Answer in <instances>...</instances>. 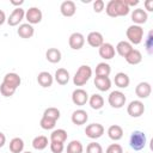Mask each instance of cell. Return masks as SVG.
<instances>
[{
	"instance_id": "1",
	"label": "cell",
	"mask_w": 153,
	"mask_h": 153,
	"mask_svg": "<svg viewBox=\"0 0 153 153\" xmlns=\"http://www.w3.org/2000/svg\"><path fill=\"white\" fill-rule=\"evenodd\" d=\"M105 12L109 17L116 18V17H124L129 14L130 8L126 5L124 0H110L105 5Z\"/></svg>"
},
{
	"instance_id": "2",
	"label": "cell",
	"mask_w": 153,
	"mask_h": 153,
	"mask_svg": "<svg viewBox=\"0 0 153 153\" xmlns=\"http://www.w3.org/2000/svg\"><path fill=\"white\" fill-rule=\"evenodd\" d=\"M92 76V68L87 65H81L73 76V84L75 86H84Z\"/></svg>"
},
{
	"instance_id": "3",
	"label": "cell",
	"mask_w": 153,
	"mask_h": 153,
	"mask_svg": "<svg viewBox=\"0 0 153 153\" xmlns=\"http://www.w3.org/2000/svg\"><path fill=\"white\" fill-rule=\"evenodd\" d=\"M126 36L128 38V42L133 45H137L142 42L143 39V29L141 25H130L128 26V29L126 30Z\"/></svg>"
},
{
	"instance_id": "4",
	"label": "cell",
	"mask_w": 153,
	"mask_h": 153,
	"mask_svg": "<svg viewBox=\"0 0 153 153\" xmlns=\"http://www.w3.org/2000/svg\"><path fill=\"white\" fill-rule=\"evenodd\" d=\"M146 142H147V139H146V135H145L143 131H141V130H134L130 134L129 146L134 151H141L146 146Z\"/></svg>"
},
{
	"instance_id": "5",
	"label": "cell",
	"mask_w": 153,
	"mask_h": 153,
	"mask_svg": "<svg viewBox=\"0 0 153 153\" xmlns=\"http://www.w3.org/2000/svg\"><path fill=\"white\" fill-rule=\"evenodd\" d=\"M108 102L110 104V106L115 108V109H121L126 105V102H127V98H126V94L122 92V91H112L110 92L109 97H108Z\"/></svg>"
},
{
	"instance_id": "6",
	"label": "cell",
	"mask_w": 153,
	"mask_h": 153,
	"mask_svg": "<svg viewBox=\"0 0 153 153\" xmlns=\"http://www.w3.org/2000/svg\"><path fill=\"white\" fill-rule=\"evenodd\" d=\"M104 131H105V129H104V127L100 123H91V124H87L86 128H85L86 136L92 139V140L102 137Z\"/></svg>"
},
{
	"instance_id": "7",
	"label": "cell",
	"mask_w": 153,
	"mask_h": 153,
	"mask_svg": "<svg viewBox=\"0 0 153 153\" xmlns=\"http://www.w3.org/2000/svg\"><path fill=\"white\" fill-rule=\"evenodd\" d=\"M42 18H43V13H42V11H41L38 7H36V6H32V7H30L29 10L25 11V19H26L27 23L31 24V25L41 23Z\"/></svg>"
},
{
	"instance_id": "8",
	"label": "cell",
	"mask_w": 153,
	"mask_h": 153,
	"mask_svg": "<svg viewBox=\"0 0 153 153\" xmlns=\"http://www.w3.org/2000/svg\"><path fill=\"white\" fill-rule=\"evenodd\" d=\"M127 112L131 117H140L145 112V105L141 100H131L127 106Z\"/></svg>"
},
{
	"instance_id": "9",
	"label": "cell",
	"mask_w": 153,
	"mask_h": 153,
	"mask_svg": "<svg viewBox=\"0 0 153 153\" xmlns=\"http://www.w3.org/2000/svg\"><path fill=\"white\" fill-rule=\"evenodd\" d=\"M24 18H25V11L22 7H16L10 14V17L6 19V22L10 26H17L20 24V22Z\"/></svg>"
},
{
	"instance_id": "10",
	"label": "cell",
	"mask_w": 153,
	"mask_h": 153,
	"mask_svg": "<svg viewBox=\"0 0 153 153\" xmlns=\"http://www.w3.org/2000/svg\"><path fill=\"white\" fill-rule=\"evenodd\" d=\"M72 102L78 106H82L88 102V93L84 88H75L72 92Z\"/></svg>"
},
{
	"instance_id": "11",
	"label": "cell",
	"mask_w": 153,
	"mask_h": 153,
	"mask_svg": "<svg viewBox=\"0 0 153 153\" xmlns=\"http://www.w3.org/2000/svg\"><path fill=\"white\" fill-rule=\"evenodd\" d=\"M68 44L73 50H79L85 44V37L80 32H73L68 38Z\"/></svg>"
},
{
	"instance_id": "12",
	"label": "cell",
	"mask_w": 153,
	"mask_h": 153,
	"mask_svg": "<svg viewBox=\"0 0 153 153\" xmlns=\"http://www.w3.org/2000/svg\"><path fill=\"white\" fill-rule=\"evenodd\" d=\"M98 53H99V56L104 60H111L115 57V47L111 44V43H108V42H104L99 48H98Z\"/></svg>"
},
{
	"instance_id": "13",
	"label": "cell",
	"mask_w": 153,
	"mask_h": 153,
	"mask_svg": "<svg viewBox=\"0 0 153 153\" xmlns=\"http://www.w3.org/2000/svg\"><path fill=\"white\" fill-rule=\"evenodd\" d=\"M151 92H152V87H151V84L147 82V81H141L135 87V94L140 99L148 98L149 94H151Z\"/></svg>"
},
{
	"instance_id": "14",
	"label": "cell",
	"mask_w": 153,
	"mask_h": 153,
	"mask_svg": "<svg viewBox=\"0 0 153 153\" xmlns=\"http://www.w3.org/2000/svg\"><path fill=\"white\" fill-rule=\"evenodd\" d=\"M60 12L63 17H73L76 12V5L72 0H66L60 5Z\"/></svg>"
},
{
	"instance_id": "15",
	"label": "cell",
	"mask_w": 153,
	"mask_h": 153,
	"mask_svg": "<svg viewBox=\"0 0 153 153\" xmlns=\"http://www.w3.org/2000/svg\"><path fill=\"white\" fill-rule=\"evenodd\" d=\"M130 17H131V20H133V23L135 25L145 24L147 22V19H148L147 12L145 10H142V8H135V10H133Z\"/></svg>"
},
{
	"instance_id": "16",
	"label": "cell",
	"mask_w": 153,
	"mask_h": 153,
	"mask_svg": "<svg viewBox=\"0 0 153 153\" xmlns=\"http://www.w3.org/2000/svg\"><path fill=\"white\" fill-rule=\"evenodd\" d=\"M71 120L75 126H82V124H85L87 122L88 114L82 109H78V110L73 111V114L71 116Z\"/></svg>"
},
{
	"instance_id": "17",
	"label": "cell",
	"mask_w": 153,
	"mask_h": 153,
	"mask_svg": "<svg viewBox=\"0 0 153 153\" xmlns=\"http://www.w3.org/2000/svg\"><path fill=\"white\" fill-rule=\"evenodd\" d=\"M86 41L87 43L93 47V48H99L103 43H104V38H103V35L98 31H91L87 37H86Z\"/></svg>"
},
{
	"instance_id": "18",
	"label": "cell",
	"mask_w": 153,
	"mask_h": 153,
	"mask_svg": "<svg viewBox=\"0 0 153 153\" xmlns=\"http://www.w3.org/2000/svg\"><path fill=\"white\" fill-rule=\"evenodd\" d=\"M2 82L6 84V85H8V86H12V87H14L17 90L20 86V84H22V79H20L19 74H17L14 72H11V73L5 74Z\"/></svg>"
},
{
	"instance_id": "19",
	"label": "cell",
	"mask_w": 153,
	"mask_h": 153,
	"mask_svg": "<svg viewBox=\"0 0 153 153\" xmlns=\"http://www.w3.org/2000/svg\"><path fill=\"white\" fill-rule=\"evenodd\" d=\"M17 33L19 35V37L22 38H31L35 33V29L31 24L29 23H24V24H20L17 29Z\"/></svg>"
},
{
	"instance_id": "20",
	"label": "cell",
	"mask_w": 153,
	"mask_h": 153,
	"mask_svg": "<svg viewBox=\"0 0 153 153\" xmlns=\"http://www.w3.org/2000/svg\"><path fill=\"white\" fill-rule=\"evenodd\" d=\"M37 82H38L42 87H44V88L50 87V86L53 85V82H54V76H53L49 72L43 71V72L38 73V75H37Z\"/></svg>"
},
{
	"instance_id": "21",
	"label": "cell",
	"mask_w": 153,
	"mask_h": 153,
	"mask_svg": "<svg viewBox=\"0 0 153 153\" xmlns=\"http://www.w3.org/2000/svg\"><path fill=\"white\" fill-rule=\"evenodd\" d=\"M94 86L102 92L109 91L111 87V80L109 76H96L94 78Z\"/></svg>"
},
{
	"instance_id": "22",
	"label": "cell",
	"mask_w": 153,
	"mask_h": 153,
	"mask_svg": "<svg viewBox=\"0 0 153 153\" xmlns=\"http://www.w3.org/2000/svg\"><path fill=\"white\" fill-rule=\"evenodd\" d=\"M69 72L65 68H59L56 69L55 72V75H54V80L59 84V85H67L68 81H69Z\"/></svg>"
},
{
	"instance_id": "23",
	"label": "cell",
	"mask_w": 153,
	"mask_h": 153,
	"mask_svg": "<svg viewBox=\"0 0 153 153\" xmlns=\"http://www.w3.org/2000/svg\"><path fill=\"white\" fill-rule=\"evenodd\" d=\"M131 49H134V48H133V45H131L128 41H120V42L117 43L116 48H115V51H116L120 56L126 57V56L131 51Z\"/></svg>"
},
{
	"instance_id": "24",
	"label": "cell",
	"mask_w": 153,
	"mask_h": 153,
	"mask_svg": "<svg viewBox=\"0 0 153 153\" xmlns=\"http://www.w3.org/2000/svg\"><path fill=\"white\" fill-rule=\"evenodd\" d=\"M108 136L114 140V141H118L123 137V128L118 124H112L108 128Z\"/></svg>"
},
{
	"instance_id": "25",
	"label": "cell",
	"mask_w": 153,
	"mask_h": 153,
	"mask_svg": "<svg viewBox=\"0 0 153 153\" xmlns=\"http://www.w3.org/2000/svg\"><path fill=\"white\" fill-rule=\"evenodd\" d=\"M114 82H115V85H116L117 87H120V88H126V87L129 86L130 79H129V76H128L126 73L118 72V73L115 75V78H114Z\"/></svg>"
},
{
	"instance_id": "26",
	"label": "cell",
	"mask_w": 153,
	"mask_h": 153,
	"mask_svg": "<svg viewBox=\"0 0 153 153\" xmlns=\"http://www.w3.org/2000/svg\"><path fill=\"white\" fill-rule=\"evenodd\" d=\"M61 51L57 48H49L45 51V59L50 62V63H59L61 61Z\"/></svg>"
},
{
	"instance_id": "27",
	"label": "cell",
	"mask_w": 153,
	"mask_h": 153,
	"mask_svg": "<svg viewBox=\"0 0 153 153\" xmlns=\"http://www.w3.org/2000/svg\"><path fill=\"white\" fill-rule=\"evenodd\" d=\"M124 59H126V61H127L129 65L135 66V65H139V63L142 61V54H141V51L137 50V49H131V51H130Z\"/></svg>"
},
{
	"instance_id": "28",
	"label": "cell",
	"mask_w": 153,
	"mask_h": 153,
	"mask_svg": "<svg viewBox=\"0 0 153 153\" xmlns=\"http://www.w3.org/2000/svg\"><path fill=\"white\" fill-rule=\"evenodd\" d=\"M88 104H90V106L93 110H99L104 105V98L100 94L94 93V94H92V96L88 97Z\"/></svg>"
},
{
	"instance_id": "29",
	"label": "cell",
	"mask_w": 153,
	"mask_h": 153,
	"mask_svg": "<svg viewBox=\"0 0 153 153\" xmlns=\"http://www.w3.org/2000/svg\"><path fill=\"white\" fill-rule=\"evenodd\" d=\"M67 136H68V134H67V131L65 129H55L50 134V141L65 143L66 140H67Z\"/></svg>"
},
{
	"instance_id": "30",
	"label": "cell",
	"mask_w": 153,
	"mask_h": 153,
	"mask_svg": "<svg viewBox=\"0 0 153 153\" xmlns=\"http://www.w3.org/2000/svg\"><path fill=\"white\" fill-rule=\"evenodd\" d=\"M48 143H49L48 137L44 135H38V136L33 137V140H32V147L37 151H42V149L47 148Z\"/></svg>"
},
{
	"instance_id": "31",
	"label": "cell",
	"mask_w": 153,
	"mask_h": 153,
	"mask_svg": "<svg viewBox=\"0 0 153 153\" xmlns=\"http://www.w3.org/2000/svg\"><path fill=\"white\" fill-rule=\"evenodd\" d=\"M96 76H109L111 73V67L106 62H99L96 66Z\"/></svg>"
},
{
	"instance_id": "32",
	"label": "cell",
	"mask_w": 153,
	"mask_h": 153,
	"mask_svg": "<svg viewBox=\"0 0 153 153\" xmlns=\"http://www.w3.org/2000/svg\"><path fill=\"white\" fill-rule=\"evenodd\" d=\"M24 149V141L20 137H13L10 141V151L12 153H22Z\"/></svg>"
},
{
	"instance_id": "33",
	"label": "cell",
	"mask_w": 153,
	"mask_h": 153,
	"mask_svg": "<svg viewBox=\"0 0 153 153\" xmlns=\"http://www.w3.org/2000/svg\"><path fill=\"white\" fill-rule=\"evenodd\" d=\"M67 153H82L84 152V146L79 140H72L66 148Z\"/></svg>"
},
{
	"instance_id": "34",
	"label": "cell",
	"mask_w": 153,
	"mask_h": 153,
	"mask_svg": "<svg viewBox=\"0 0 153 153\" xmlns=\"http://www.w3.org/2000/svg\"><path fill=\"white\" fill-rule=\"evenodd\" d=\"M55 124H56V121H54L51 118H48L45 116H42V118L39 121V126L44 130H51V129H54L55 128Z\"/></svg>"
},
{
	"instance_id": "35",
	"label": "cell",
	"mask_w": 153,
	"mask_h": 153,
	"mask_svg": "<svg viewBox=\"0 0 153 153\" xmlns=\"http://www.w3.org/2000/svg\"><path fill=\"white\" fill-rule=\"evenodd\" d=\"M43 116L48 117V118H51L54 121H57L60 118V110L57 108H54V106H50V108H47L43 112Z\"/></svg>"
},
{
	"instance_id": "36",
	"label": "cell",
	"mask_w": 153,
	"mask_h": 153,
	"mask_svg": "<svg viewBox=\"0 0 153 153\" xmlns=\"http://www.w3.org/2000/svg\"><path fill=\"white\" fill-rule=\"evenodd\" d=\"M14 92H16V88H14V87L8 86V85L1 82V85H0V93H1L4 97H12V96L14 94Z\"/></svg>"
},
{
	"instance_id": "37",
	"label": "cell",
	"mask_w": 153,
	"mask_h": 153,
	"mask_svg": "<svg viewBox=\"0 0 153 153\" xmlns=\"http://www.w3.org/2000/svg\"><path fill=\"white\" fill-rule=\"evenodd\" d=\"M86 153H103V147L96 141L90 142L86 147Z\"/></svg>"
},
{
	"instance_id": "38",
	"label": "cell",
	"mask_w": 153,
	"mask_h": 153,
	"mask_svg": "<svg viewBox=\"0 0 153 153\" xmlns=\"http://www.w3.org/2000/svg\"><path fill=\"white\" fill-rule=\"evenodd\" d=\"M145 48L148 54L153 53V32L152 31H149L147 37L145 38Z\"/></svg>"
},
{
	"instance_id": "39",
	"label": "cell",
	"mask_w": 153,
	"mask_h": 153,
	"mask_svg": "<svg viewBox=\"0 0 153 153\" xmlns=\"http://www.w3.org/2000/svg\"><path fill=\"white\" fill-rule=\"evenodd\" d=\"M65 149V145L62 142H55L50 141V151L53 153H62Z\"/></svg>"
},
{
	"instance_id": "40",
	"label": "cell",
	"mask_w": 153,
	"mask_h": 153,
	"mask_svg": "<svg viewBox=\"0 0 153 153\" xmlns=\"http://www.w3.org/2000/svg\"><path fill=\"white\" fill-rule=\"evenodd\" d=\"M105 153H123V148H122V146L118 145V143H111V145L106 148Z\"/></svg>"
},
{
	"instance_id": "41",
	"label": "cell",
	"mask_w": 153,
	"mask_h": 153,
	"mask_svg": "<svg viewBox=\"0 0 153 153\" xmlns=\"http://www.w3.org/2000/svg\"><path fill=\"white\" fill-rule=\"evenodd\" d=\"M105 8V2L103 0H96L93 2V11L96 13H100Z\"/></svg>"
},
{
	"instance_id": "42",
	"label": "cell",
	"mask_w": 153,
	"mask_h": 153,
	"mask_svg": "<svg viewBox=\"0 0 153 153\" xmlns=\"http://www.w3.org/2000/svg\"><path fill=\"white\" fill-rule=\"evenodd\" d=\"M143 5H145V7H146L147 11H149V12L153 11V0H147V1H145Z\"/></svg>"
},
{
	"instance_id": "43",
	"label": "cell",
	"mask_w": 153,
	"mask_h": 153,
	"mask_svg": "<svg viewBox=\"0 0 153 153\" xmlns=\"http://www.w3.org/2000/svg\"><path fill=\"white\" fill-rule=\"evenodd\" d=\"M124 2H126V5L130 8L131 6H136V5H139V0H131V1H129V0H124Z\"/></svg>"
},
{
	"instance_id": "44",
	"label": "cell",
	"mask_w": 153,
	"mask_h": 153,
	"mask_svg": "<svg viewBox=\"0 0 153 153\" xmlns=\"http://www.w3.org/2000/svg\"><path fill=\"white\" fill-rule=\"evenodd\" d=\"M6 143V136H5V134L4 133H1L0 131V148L1 147H4V145Z\"/></svg>"
},
{
	"instance_id": "45",
	"label": "cell",
	"mask_w": 153,
	"mask_h": 153,
	"mask_svg": "<svg viewBox=\"0 0 153 153\" xmlns=\"http://www.w3.org/2000/svg\"><path fill=\"white\" fill-rule=\"evenodd\" d=\"M5 22H6V14H5V12H4L2 10H0V26H1Z\"/></svg>"
},
{
	"instance_id": "46",
	"label": "cell",
	"mask_w": 153,
	"mask_h": 153,
	"mask_svg": "<svg viewBox=\"0 0 153 153\" xmlns=\"http://www.w3.org/2000/svg\"><path fill=\"white\" fill-rule=\"evenodd\" d=\"M10 2H11V5H13V6H18V7H20V6L24 4V1H23V0H19V1H16V0H11Z\"/></svg>"
},
{
	"instance_id": "47",
	"label": "cell",
	"mask_w": 153,
	"mask_h": 153,
	"mask_svg": "<svg viewBox=\"0 0 153 153\" xmlns=\"http://www.w3.org/2000/svg\"><path fill=\"white\" fill-rule=\"evenodd\" d=\"M22 153H32V152H30V151H27V152H22Z\"/></svg>"
}]
</instances>
